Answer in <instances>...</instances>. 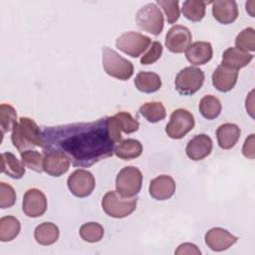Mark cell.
Masks as SVG:
<instances>
[{
    "instance_id": "44dd1931",
    "label": "cell",
    "mask_w": 255,
    "mask_h": 255,
    "mask_svg": "<svg viewBox=\"0 0 255 255\" xmlns=\"http://www.w3.org/2000/svg\"><path fill=\"white\" fill-rule=\"evenodd\" d=\"M240 128L235 124L226 123L221 125L216 130L218 144L223 149L232 148L240 138Z\"/></svg>"
},
{
    "instance_id": "1f68e13d",
    "label": "cell",
    "mask_w": 255,
    "mask_h": 255,
    "mask_svg": "<svg viewBox=\"0 0 255 255\" xmlns=\"http://www.w3.org/2000/svg\"><path fill=\"white\" fill-rule=\"evenodd\" d=\"M235 46L243 52L255 51V30L251 27L243 29L235 38Z\"/></svg>"
},
{
    "instance_id": "e575fe53",
    "label": "cell",
    "mask_w": 255,
    "mask_h": 255,
    "mask_svg": "<svg viewBox=\"0 0 255 255\" xmlns=\"http://www.w3.org/2000/svg\"><path fill=\"white\" fill-rule=\"evenodd\" d=\"M156 3L163 9L167 22L169 24L175 23L179 16H180V11H179V2L178 1H167V0H157Z\"/></svg>"
},
{
    "instance_id": "d590c367",
    "label": "cell",
    "mask_w": 255,
    "mask_h": 255,
    "mask_svg": "<svg viewBox=\"0 0 255 255\" xmlns=\"http://www.w3.org/2000/svg\"><path fill=\"white\" fill-rule=\"evenodd\" d=\"M15 202L16 192L14 188L5 182H0V207L2 209L10 208Z\"/></svg>"
},
{
    "instance_id": "8d00e7d4",
    "label": "cell",
    "mask_w": 255,
    "mask_h": 255,
    "mask_svg": "<svg viewBox=\"0 0 255 255\" xmlns=\"http://www.w3.org/2000/svg\"><path fill=\"white\" fill-rule=\"evenodd\" d=\"M162 50H163L162 45L159 42H157V41L151 42L147 52H145L143 54V56H141L140 64L150 65V64L155 63L161 57Z\"/></svg>"
},
{
    "instance_id": "603a6c76",
    "label": "cell",
    "mask_w": 255,
    "mask_h": 255,
    "mask_svg": "<svg viewBox=\"0 0 255 255\" xmlns=\"http://www.w3.org/2000/svg\"><path fill=\"white\" fill-rule=\"evenodd\" d=\"M25 165L12 152L1 154V171L12 178L19 179L25 174Z\"/></svg>"
},
{
    "instance_id": "277c9868",
    "label": "cell",
    "mask_w": 255,
    "mask_h": 255,
    "mask_svg": "<svg viewBox=\"0 0 255 255\" xmlns=\"http://www.w3.org/2000/svg\"><path fill=\"white\" fill-rule=\"evenodd\" d=\"M136 198L123 197L118 191H108L102 199L103 210L111 217L124 218L131 214L136 208Z\"/></svg>"
},
{
    "instance_id": "4dcf8cb0",
    "label": "cell",
    "mask_w": 255,
    "mask_h": 255,
    "mask_svg": "<svg viewBox=\"0 0 255 255\" xmlns=\"http://www.w3.org/2000/svg\"><path fill=\"white\" fill-rule=\"evenodd\" d=\"M80 236L81 238L90 243L99 242L104 237V228L103 226L98 222H87L84 223L80 227Z\"/></svg>"
},
{
    "instance_id": "7a4b0ae2",
    "label": "cell",
    "mask_w": 255,
    "mask_h": 255,
    "mask_svg": "<svg viewBox=\"0 0 255 255\" xmlns=\"http://www.w3.org/2000/svg\"><path fill=\"white\" fill-rule=\"evenodd\" d=\"M13 145L21 153L35 146L43 148L42 133L37 124L30 118L21 117L11 134Z\"/></svg>"
},
{
    "instance_id": "7402d4cb",
    "label": "cell",
    "mask_w": 255,
    "mask_h": 255,
    "mask_svg": "<svg viewBox=\"0 0 255 255\" xmlns=\"http://www.w3.org/2000/svg\"><path fill=\"white\" fill-rule=\"evenodd\" d=\"M134 86L142 93H154L160 89L161 79L153 72L140 71L134 79Z\"/></svg>"
},
{
    "instance_id": "74e56055",
    "label": "cell",
    "mask_w": 255,
    "mask_h": 255,
    "mask_svg": "<svg viewBox=\"0 0 255 255\" xmlns=\"http://www.w3.org/2000/svg\"><path fill=\"white\" fill-rule=\"evenodd\" d=\"M176 255H184V254H194V255H200L201 251L197 248V246L193 243H182L180 244L177 249L174 252Z\"/></svg>"
},
{
    "instance_id": "4316f807",
    "label": "cell",
    "mask_w": 255,
    "mask_h": 255,
    "mask_svg": "<svg viewBox=\"0 0 255 255\" xmlns=\"http://www.w3.org/2000/svg\"><path fill=\"white\" fill-rule=\"evenodd\" d=\"M206 2L201 0H186L182 3L183 16L192 22H199L205 16Z\"/></svg>"
},
{
    "instance_id": "5b68a950",
    "label": "cell",
    "mask_w": 255,
    "mask_h": 255,
    "mask_svg": "<svg viewBox=\"0 0 255 255\" xmlns=\"http://www.w3.org/2000/svg\"><path fill=\"white\" fill-rule=\"evenodd\" d=\"M142 173L135 166H126L120 170L116 178V188L123 197H133L141 188Z\"/></svg>"
},
{
    "instance_id": "8992f818",
    "label": "cell",
    "mask_w": 255,
    "mask_h": 255,
    "mask_svg": "<svg viewBox=\"0 0 255 255\" xmlns=\"http://www.w3.org/2000/svg\"><path fill=\"white\" fill-rule=\"evenodd\" d=\"M135 21L141 30L154 36L161 33L164 25L162 12L154 3H148L142 6L136 12Z\"/></svg>"
},
{
    "instance_id": "2e32d148",
    "label": "cell",
    "mask_w": 255,
    "mask_h": 255,
    "mask_svg": "<svg viewBox=\"0 0 255 255\" xmlns=\"http://www.w3.org/2000/svg\"><path fill=\"white\" fill-rule=\"evenodd\" d=\"M175 181L166 174H161L150 180L148 192L150 196L156 200L169 199L175 192Z\"/></svg>"
},
{
    "instance_id": "cb8c5ba5",
    "label": "cell",
    "mask_w": 255,
    "mask_h": 255,
    "mask_svg": "<svg viewBox=\"0 0 255 255\" xmlns=\"http://www.w3.org/2000/svg\"><path fill=\"white\" fill-rule=\"evenodd\" d=\"M114 152L121 159L130 160L138 157L142 153V145L137 139L127 138L115 147Z\"/></svg>"
},
{
    "instance_id": "9a60e30c",
    "label": "cell",
    "mask_w": 255,
    "mask_h": 255,
    "mask_svg": "<svg viewBox=\"0 0 255 255\" xmlns=\"http://www.w3.org/2000/svg\"><path fill=\"white\" fill-rule=\"evenodd\" d=\"M212 139L205 133L196 134L186 144V155L194 161L202 160L208 156L212 150Z\"/></svg>"
},
{
    "instance_id": "3957f363",
    "label": "cell",
    "mask_w": 255,
    "mask_h": 255,
    "mask_svg": "<svg viewBox=\"0 0 255 255\" xmlns=\"http://www.w3.org/2000/svg\"><path fill=\"white\" fill-rule=\"evenodd\" d=\"M103 68L105 72L121 81L128 80L133 74V65L110 47H103Z\"/></svg>"
},
{
    "instance_id": "4fadbf2b",
    "label": "cell",
    "mask_w": 255,
    "mask_h": 255,
    "mask_svg": "<svg viewBox=\"0 0 255 255\" xmlns=\"http://www.w3.org/2000/svg\"><path fill=\"white\" fill-rule=\"evenodd\" d=\"M44 171L51 176L59 177L66 173L71 165V159L60 151L43 150Z\"/></svg>"
},
{
    "instance_id": "d6986e66",
    "label": "cell",
    "mask_w": 255,
    "mask_h": 255,
    "mask_svg": "<svg viewBox=\"0 0 255 255\" xmlns=\"http://www.w3.org/2000/svg\"><path fill=\"white\" fill-rule=\"evenodd\" d=\"M238 71L219 65L212 74V85L219 92L231 91L237 83Z\"/></svg>"
},
{
    "instance_id": "e0dca14e",
    "label": "cell",
    "mask_w": 255,
    "mask_h": 255,
    "mask_svg": "<svg viewBox=\"0 0 255 255\" xmlns=\"http://www.w3.org/2000/svg\"><path fill=\"white\" fill-rule=\"evenodd\" d=\"M238 6L233 0H217L212 2L214 19L224 25L233 23L238 17Z\"/></svg>"
},
{
    "instance_id": "836d02e7",
    "label": "cell",
    "mask_w": 255,
    "mask_h": 255,
    "mask_svg": "<svg viewBox=\"0 0 255 255\" xmlns=\"http://www.w3.org/2000/svg\"><path fill=\"white\" fill-rule=\"evenodd\" d=\"M114 117L121 131H124L126 133H132L136 131L139 128L138 122L134 120L128 112H119Z\"/></svg>"
},
{
    "instance_id": "52a82bcc",
    "label": "cell",
    "mask_w": 255,
    "mask_h": 255,
    "mask_svg": "<svg viewBox=\"0 0 255 255\" xmlns=\"http://www.w3.org/2000/svg\"><path fill=\"white\" fill-rule=\"evenodd\" d=\"M204 82V73L196 67H186L175 77V89L183 96H191L200 90Z\"/></svg>"
},
{
    "instance_id": "f1b7e54d",
    "label": "cell",
    "mask_w": 255,
    "mask_h": 255,
    "mask_svg": "<svg viewBox=\"0 0 255 255\" xmlns=\"http://www.w3.org/2000/svg\"><path fill=\"white\" fill-rule=\"evenodd\" d=\"M139 114L149 123L162 121L166 116V111L160 102H147L139 108Z\"/></svg>"
},
{
    "instance_id": "ac0fdd59",
    "label": "cell",
    "mask_w": 255,
    "mask_h": 255,
    "mask_svg": "<svg viewBox=\"0 0 255 255\" xmlns=\"http://www.w3.org/2000/svg\"><path fill=\"white\" fill-rule=\"evenodd\" d=\"M213 49L209 42L198 41L190 44L185 50L187 61L196 66L204 65L212 59Z\"/></svg>"
},
{
    "instance_id": "ba28073f",
    "label": "cell",
    "mask_w": 255,
    "mask_h": 255,
    "mask_svg": "<svg viewBox=\"0 0 255 255\" xmlns=\"http://www.w3.org/2000/svg\"><path fill=\"white\" fill-rule=\"evenodd\" d=\"M150 44L149 37L133 31L123 33L116 40V47L132 58L139 57Z\"/></svg>"
},
{
    "instance_id": "5bb4252c",
    "label": "cell",
    "mask_w": 255,
    "mask_h": 255,
    "mask_svg": "<svg viewBox=\"0 0 255 255\" xmlns=\"http://www.w3.org/2000/svg\"><path fill=\"white\" fill-rule=\"evenodd\" d=\"M204 240L205 244L211 250L221 252L227 250L229 247L235 244L238 238L223 228L214 227L206 232Z\"/></svg>"
},
{
    "instance_id": "d6a6232c",
    "label": "cell",
    "mask_w": 255,
    "mask_h": 255,
    "mask_svg": "<svg viewBox=\"0 0 255 255\" xmlns=\"http://www.w3.org/2000/svg\"><path fill=\"white\" fill-rule=\"evenodd\" d=\"M21 161L26 167L36 172H42L44 170V156L37 150L28 149L21 152Z\"/></svg>"
},
{
    "instance_id": "6da1fadb",
    "label": "cell",
    "mask_w": 255,
    "mask_h": 255,
    "mask_svg": "<svg viewBox=\"0 0 255 255\" xmlns=\"http://www.w3.org/2000/svg\"><path fill=\"white\" fill-rule=\"evenodd\" d=\"M43 150L60 151L76 167H90L114 154L116 142L111 138L108 117L90 123H75L41 129Z\"/></svg>"
},
{
    "instance_id": "9c48e42d",
    "label": "cell",
    "mask_w": 255,
    "mask_h": 255,
    "mask_svg": "<svg viewBox=\"0 0 255 255\" xmlns=\"http://www.w3.org/2000/svg\"><path fill=\"white\" fill-rule=\"evenodd\" d=\"M195 125L193 115L184 109H177L170 115V120L165 127L166 134L173 139H180L188 133Z\"/></svg>"
},
{
    "instance_id": "83f0119b",
    "label": "cell",
    "mask_w": 255,
    "mask_h": 255,
    "mask_svg": "<svg viewBox=\"0 0 255 255\" xmlns=\"http://www.w3.org/2000/svg\"><path fill=\"white\" fill-rule=\"evenodd\" d=\"M221 110V103L215 96H204L199 102V112L206 120L216 119L220 115Z\"/></svg>"
},
{
    "instance_id": "f35d334b",
    "label": "cell",
    "mask_w": 255,
    "mask_h": 255,
    "mask_svg": "<svg viewBox=\"0 0 255 255\" xmlns=\"http://www.w3.org/2000/svg\"><path fill=\"white\" fill-rule=\"evenodd\" d=\"M254 133H251L244 141L243 147H242V153L245 157L253 159L255 157V151H254Z\"/></svg>"
},
{
    "instance_id": "f546056e",
    "label": "cell",
    "mask_w": 255,
    "mask_h": 255,
    "mask_svg": "<svg viewBox=\"0 0 255 255\" xmlns=\"http://www.w3.org/2000/svg\"><path fill=\"white\" fill-rule=\"evenodd\" d=\"M17 125V113L15 109L8 105L2 104L0 106V128L1 134L13 130Z\"/></svg>"
},
{
    "instance_id": "484cf974",
    "label": "cell",
    "mask_w": 255,
    "mask_h": 255,
    "mask_svg": "<svg viewBox=\"0 0 255 255\" xmlns=\"http://www.w3.org/2000/svg\"><path fill=\"white\" fill-rule=\"evenodd\" d=\"M21 229L20 221L14 216H3L0 219V240L9 242L15 239Z\"/></svg>"
},
{
    "instance_id": "7c38bea8",
    "label": "cell",
    "mask_w": 255,
    "mask_h": 255,
    "mask_svg": "<svg viewBox=\"0 0 255 255\" xmlns=\"http://www.w3.org/2000/svg\"><path fill=\"white\" fill-rule=\"evenodd\" d=\"M192 36L189 29L182 25L171 27L165 36V46L171 53L179 54L185 52L191 44Z\"/></svg>"
},
{
    "instance_id": "30bf717a",
    "label": "cell",
    "mask_w": 255,
    "mask_h": 255,
    "mask_svg": "<svg viewBox=\"0 0 255 255\" xmlns=\"http://www.w3.org/2000/svg\"><path fill=\"white\" fill-rule=\"evenodd\" d=\"M67 184L72 194L84 198L92 194L96 186V180L89 170L77 169L69 175Z\"/></svg>"
},
{
    "instance_id": "ffe728a7",
    "label": "cell",
    "mask_w": 255,
    "mask_h": 255,
    "mask_svg": "<svg viewBox=\"0 0 255 255\" xmlns=\"http://www.w3.org/2000/svg\"><path fill=\"white\" fill-rule=\"evenodd\" d=\"M253 57L252 54L230 47L223 52L221 65L238 71L239 69L246 67L252 61Z\"/></svg>"
},
{
    "instance_id": "d4e9b609",
    "label": "cell",
    "mask_w": 255,
    "mask_h": 255,
    "mask_svg": "<svg viewBox=\"0 0 255 255\" xmlns=\"http://www.w3.org/2000/svg\"><path fill=\"white\" fill-rule=\"evenodd\" d=\"M59 235L58 226L52 222H43L34 231V237L37 243L45 246L54 244L58 240Z\"/></svg>"
},
{
    "instance_id": "8fae6325",
    "label": "cell",
    "mask_w": 255,
    "mask_h": 255,
    "mask_svg": "<svg viewBox=\"0 0 255 255\" xmlns=\"http://www.w3.org/2000/svg\"><path fill=\"white\" fill-rule=\"evenodd\" d=\"M22 209L26 216L36 218L42 216L47 210V198L38 188L28 189L22 202Z\"/></svg>"
}]
</instances>
